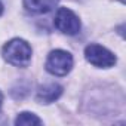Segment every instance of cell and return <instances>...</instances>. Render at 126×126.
<instances>
[{"label":"cell","mask_w":126,"mask_h":126,"mask_svg":"<svg viewBox=\"0 0 126 126\" xmlns=\"http://www.w3.org/2000/svg\"><path fill=\"white\" fill-rule=\"evenodd\" d=\"M62 94V88L56 83H47L39 88L37 91V99L43 104H50L55 99H58Z\"/></svg>","instance_id":"obj_5"},{"label":"cell","mask_w":126,"mask_h":126,"mask_svg":"<svg viewBox=\"0 0 126 126\" xmlns=\"http://www.w3.org/2000/svg\"><path fill=\"white\" fill-rule=\"evenodd\" d=\"M2 101H3V96H2V94H0V107H2Z\"/></svg>","instance_id":"obj_8"},{"label":"cell","mask_w":126,"mask_h":126,"mask_svg":"<svg viewBox=\"0 0 126 126\" xmlns=\"http://www.w3.org/2000/svg\"><path fill=\"white\" fill-rule=\"evenodd\" d=\"M73 67V56L65 52L56 49L49 53L46 61V70L53 76H65Z\"/></svg>","instance_id":"obj_2"},{"label":"cell","mask_w":126,"mask_h":126,"mask_svg":"<svg viewBox=\"0 0 126 126\" xmlns=\"http://www.w3.org/2000/svg\"><path fill=\"white\" fill-rule=\"evenodd\" d=\"M2 12H3V6H2V3H0V15H2Z\"/></svg>","instance_id":"obj_9"},{"label":"cell","mask_w":126,"mask_h":126,"mask_svg":"<svg viewBox=\"0 0 126 126\" xmlns=\"http://www.w3.org/2000/svg\"><path fill=\"white\" fill-rule=\"evenodd\" d=\"M40 123H42V120L33 113H21L15 120V125H18V126L19 125H24V126H27V125H40Z\"/></svg>","instance_id":"obj_7"},{"label":"cell","mask_w":126,"mask_h":126,"mask_svg":"<svg viewBox=\"0 0 126 126\" xmlns=\"http://www.w3.org/2000/svg\"><path fill=\"white\" fill-rule=\"evenodd\" d=\"M120 2H125V0H120Z\"/></svg>","instance_id":"obj_10"},{"label":"cell","mask_w":126,"mask_h":126,"mask_svg":"<svg viewBox=\"0 0 126 126\" xmlns=\"http://www.w3.org/2000/svg\"><path fill=\"white\" fill-rule=\"evenodd\" d=\"M85 56L92 65L99 67V68H108V67H113L116 64V56L104 46H99L95 43L86 46Z\"/></svg>","instance_id":"obj_3"},{"label":"cell","mask_w":126,"mask_h":126,"mask_svg":"<svg viewBox=\"0 0 126 126\" xmlns=\"http://www.w3.org/2000/svg\"><path fill=\"white\" fill-rule=\"evenodd\" d=\"M55 27L68 36H74L80 31V21L73 11L67 8H59L55 15Z\"/></svg>","instance_id":"obj_4"},{"label":"cell","mask_w":126,"mask_h":126,"mask_svg":"<svg viewBox=\"0 0 126 126\" xmlns=\"http://www.w3.org/2000/svg\"><path fill=\"white\" fill-rule=\"evenodd\" d=\"M58 5V0H24V6L33 14H47Z\"/></svg>","instance_id":"obj_6"},{"label":"cell","mask_w":126,"mask_h":126,"mask_svg":"<svg viewBox=\"0 0 126 126\" xmlns=\"http://www.w3.org/2000/svg\"><path fill=\"white\" fill-rule=\"evenodd\" d=\"M3 56L12 65L27 67L31 59V47L22 39H14L3 46Z\"/></svg>","instance_id":"obj_1"}]
</instances>
